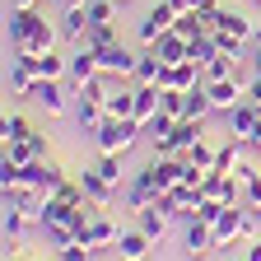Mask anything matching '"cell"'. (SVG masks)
Instances as JSON below:
<instances>
[{
  "label": "cell",
  "instance_id": "1",
  "mask_svg": "<svg viewBox=\"0 0 261 261\" xmlns=\"http://www.w3.org/2000/svg\"><path fill=\"white\" fill-rule=\"evenodd\" d=\"M56 38H61V28H51V19L42 10H10V47L14 51L42 56V51H56Z\"/></svg>",
  "mask_w": 261,
  "mask_h": 261
},
{
  "label": "cell",
  "instance_id": "2",
  "mask_svg": "<svg viewBox=\"0 0 261 261\" xmlns=\"http://www.w3.org/2000/svg\"><path fill=\"white\" fill-rule=\"evenodd\" d=\"M136 136H140V121H121V117H108L103 126L93 130V149L98 154H126L130 145H136Z\"/></svg>",
  "mask_w": 261,
  "mask_h": 261
},
{
  "label": "cell",
  "instance_id": "3",
  "mask_svg": "<svg viewBox=\"0 0 261 261\" xmlns=\"http://www.w3.org/2000/svg\"><path fill=\"white\" fill-rule=\"evenodd\" d=\"M173 23H177V10L168 5V0H159V5H149V10H145V19L136 23V42H140V47H154L163 33L173 28Z\"/></svg>",
  "mask_w": 261,
  "mask_h": 261
},
{
  "label": "cell",
  "instance_id": "4",
  "mask_svg": "<svg viewBox=\"0 0 261 261\" xmlns=\"http://www.w3.org/2000/svg\"><path fill=\"white\" fill-rule=\"evenodd\" d=\"M159 196H163V187H159V177H154V163H145V168L130 173V182H126V205H130V210L154 205Z\"/></svg>",
  "mask_w": 261,
  "mask_h": 261
},
{
  "label": "cell",
  "instance_id": "5",
  "mask_svg": "<svg viewBox=\"0 0 261 261\" xmlns=\"http://www.w3.org/2000/svg\"><path fill=\"white\" fill-rule=\"evenodd\" d=\"M103 70H98V51L93 47H84V42H75V51H70V65H65V84H70V93H80L89 80H98Z\"/></svg>",
  "mask_w": 261,
  "mask_h": 261
},
{
  "label": "cell",
  "instance_id": "6",
  "mask_svg": "<svg viewBox=\"0 0 261 261\" xmlns=\"http://www.w3.org/2000/svg\"><path fill=\"white\" fill-rule=\"evenodd\" d=\"M136 51H130L126 42H112V47H103L98 51V70L103 75H112V80H126V75H136Z\"/></svg>",
  "mask_w": 261,
  "mask_h": 261
},
{
  "label": "cell",
  "instance_id": "7",
  "mask_svg": "<svg viewBox=\"0 0 261 261\" xmlns=\"http://www.w3.org/2000/svg\"><path fill=\"white\" fill-rule=\"evenodd\" d=\"M117 238H121L117 219H112L108 210H93V219H89V228H84V238H80V243H89L93 252H108V247H117Z\"/></svg>",
  "mask_w": 261,
  "mask_h": 261
},
{
  "label": "cell",
  "instance_id": "8",
  "mask_svg": "<svg viewBox=\"0 0 261 261\" xmlns=\"http://www.w3.org/2000/svg\"><path fill=\"white\" fill-rule=\"evenodd\" d=\"M182 247H187V256L191 261H201L205 252H215V224H205V219H187V228H182Z\"/></svg>",
  "mask_w": 261,
  "mask_h": 261
},
{
  "label": "cell",
  "instance_id": "9",
  "mask_svg": "<svg viewBox=\"0 0 261 261\" xmlns=\"http://www.w3.org/2000/svg\"><path fill=\"white\" fill-rule=\"evenodd\" d=\"M65 89H70L65 80H38V84H33V93H28V103H38L47 117H61V112H65Z\"/></svg>",
  "mask_w": 261,
  "mask_h": 261
},
{
  "label": "cell",
  "instance_id": "10",
  "mask_svg": "<svg viewBox=\"0 0 261 261\" xmlns=\"http://www.w3.org/2000/svg\"><path fill=\"white\" fill-rule=\"evenodd\" d=\"M205 89H210V103H215V112H228V108H238L243 98H247V80H243V75L215 80V84H205Z\"/></svg>",
  "mask_w": 261,
  "mask_h": 261
},
{
  "label": "cell",
  "instance_id": "11",
  "mask_svg": "<svg viewBox=\"0 0 261 261\" xmlns=\"http://www.w3.org/2000/svg\"><path fill=\"white\" fill-rule=\"evenodd\" d=\"M80 187H84V196H89V201L98 205V210H112V201H117V191L121 187H112L103 173H98V168H84L80 173Z\"/></svg>",
  "mask_w": 261,
  "mask_h": 261
},
{
  "label": "cell",
  "instance_id": "12",
  "mask_svg": "<svg viewBox=\"0 0 261 261\" xmlns=\"http://www.w3.org/2000/svg\"><path fill=\"white\" fill-rule=\"evenodd\" d=\"M205 75H201V65H191V61H177V65H163V75H159V89H177V93H187V89H196Z\"/></svg>",
  "mask_w": 261,
  "mask_h": 261
},
{
  "label": "cell",
  "instance_id": "13",
  "mask_svg": "<svg viewBox=\"0 0 261 261\" xmlns=\"http://www.w3.org/2000/svg\"><path fill=\"white\" fill-rule=\"evenodd\" d=\"M224 121H228V136H238V140H247L252 130H256V121H261V108L252 103V98H243L238 108H228V112H224Z\"/></svg>",
  "mask_w": 261,
  "mask_h": 261
},
{
  "label": "cell",
  "instance_id": "14",
  "mask_svg": "<svg viewBox=\"0 0 261 261\" xmlns=\"http://www.w3.org/2000/svg\"><path fill=\"white\" fill-rule=\"evenodd\" d=\"M149 247H154V238L145 233V228H121V238H117V256L121 261H149Z\"/></svg>",
  "mask_w": 261,
  "mask_h": 261
},
{
  "label": "cell",
  "instance_id": "15",
  "mask_svg": "<svg viewBox=\"0 0 261 261\" xmlns=\"http://www.w3.org/2000/svg\"><path fill=\"white\" fill-rule=\"evenodd\" d=\"M33 84H38L33 56H28V51H14V61H10V93H14V98H28V93H33Z\"/></svg>",
  "mask_w": 261,
  "mask_h": 261
},
{
  "label": "cell",
  "instance_id": "16",
  "mask_svg": "<svg viewBox=\"0 0 261 261\" xmlns=\"http://www.w3.org/2000/svg\"><path fill=\"white\" fill-rule=\"evenodd\" d=\"M163 112V89L159 84H136V121L140 130H149V121Z\"/></svg>",
  "mask_w": 261,
  "mask_h": 261
},
{
  "label": "cell",
  "instance_id": "17",
  "mask_svg": "<svg viewBox=\"0 0 261 261\" xmlns=\"http://www.w3.org/2000/svg\"><path fill=\"white\" fill-rule=\"evenodd\" d=\"M215 28H219V33H233L238 42H252V33H256V23H252L247 14H238V10H228V5H224V10L215 14ZM215 28H210V33H215Z\"/></svg>",
  "mask_w": 261,
  "mask_h": 261
},
{
  "label": "cell",
  "instance_id": "18",
  "mask_svg": "<svg viewBox=\"0 0 261 261\" xmlns=\"http://www.w3.org/2000/svg\"><path fill=\"white\" fill-rule=\"evenodd\" d=\"M5 154H10L14 163H33V159H51V149H47V136H38V130H33L28 140H10V145H5Z\"/></svg>",
  "mask_w": 261,
  "mask_h": 261
},
{
  "label": "cell",
  "instance_id": "19",
  "mask_svg": "<svg viewBox=\"0 0 261 261\" xmlns=\"http://www.w3.org/2000/svg\"><path fill=\"white\" fill-rule=\"evenodd\" d=\"M75 121H80L84 136H93V130L108 121V108L98 103V98H84V93H80V103H75Z\"/></svg>",
  "mask_w": 261,
  "mask_h": 261
},
{
  "label": "cell",
  "instance_id": "20",
  "mask_svg": "<svg viewBox=\"0 0 261 261\" xmlns=\"http://www.w3.org/2000/svg\"><path fill=\"white\" fill-rule=\"evenodd\" d=\"M84 33H89V10L84 5H65V14H61V38L65 42H84Z\"/></svg>",
  "mask_w": 261,
  "mask_h": 261
},
{
  "label": "cell",
  "instance_id": "21",
  "mask_svg": "<svg viewBox=\"0 0 261 261\" xmlns=\"http://www.w3.org/2000/svg\"><path fill=\"white\" fill-rule=\"evenodd\" d=\"M187 47H191V42L182 38L177 28H168V33H163V38L154 42V51H159V61H163V65H177V61H187Z\"/></svg>",
  "mask_w": 261,
  "mask_h": 261
},
{
  "label": "cell",
  "instance_id": "22",
  "mask_svg": "<svg viewBox=\"0 0 261 261\" xmlns=\"http://www.w3.org/2000/svg\"><path fill=\"white\" fill-rule=\"evenodd\" d=\"M168 224H173V219L163 215L159 205H145V210H136V228H145V233H149L154 243H159L163 233H168Z\"/></svg>",
  "mask_w": 261,
  "mask_h": 261
},
{
  "label": "cell",
  "instance_id": "23",
  "mask_svg": "<svg viewBox=\"0 0 261 261\" xmlns=\"http://www.w3.org/2000/svg\"><path fill=\"white\" fill-rule=\"evenodd\" d=\"M233 177L243 182V205H261V168H252V163H238Z\"/></svg>",
  "mask_w": 261,
  "mask_h": 261
},
{
  "label": "cell",
  "instance_id": "24",
  "mask_svg": "<svg viewBox=\"0 0 261 261\" xmlns=\"http://www.w3.org/2000/svg\"><path fill=\"white\" fill-rule=\"evenodd\" d=\"M33 224H38V219H33L28 210H14V205H5V243H23Z\"/></svg>",
  "mask_w": 261,
  "mask_h": 261
},
{
  "label": "cell",
  "instance_id": "25",
  "mask_svg": "<svg viewBox=\"0 0 261 261\" xmlns=\"http://www.w3.org/2000/svg\"><path fill=\"white\" fill-rule=\"evenodd\" d=\"M103 108H108V117H130V121H136V89H112L108 98H103Z\"/></svg>",
  "mask_w": 261,
  "mask_h": 261
},
{
  "label": "cell",
  "instance_id": "26",
  "mask_svg": "<svg viewBox=\"0 0 261 261\" xmlns=\"http://www.w3.org/2000/svg\"><path fill=\"white\" fill-rule=\"evenodd\" d=\"M159 75H163V61H159V51H154V47H145V51H140V61H136V75H130V80H136V84H159Z\"/></svg>",
  "mask_w": 261,
  "mask_h": 261
},
{
  "label": "cell",
  "instance_id": "27",
  "mask_svg": "<svg viewBox=\"0 0 261 261\" xmlns=\"http://www.w3.org/2000/svg\"><path fill=\"white\" fill-rule=\"evenodd\" d=\"M65 65H70V56H56V51L33 56V70H38V80H65Z\"/></svg>",
  "mask_w": 261,
  "mask_h": 261
},
{
  "label": "cell",
  "instance_id": "28",
  "mask_svg": "<svg viewBox=\"0 0 261 261\" xmlns=\"http://www.w3.org/2000/svg\"><path fill=\"white\" fill-rule=\"evenodd\" d=\"M205 84H215V80H228V75H238V56H224V51H215L210 61H205Z\"/></svg>",
  "mask_w": 261,
  "mask_h": 261
},
{
  "label": "cell",
  "instance_id": "29",
  "mask_svg": "<svg viewBox=\"0 0 261 261\" xmlns=\"http://www.w3.org/2000/svg\"><path fill=\"white\" fill-rule=\"evenodd\" d=\"M247 145L238 140V136H228L219 149H215V173H228V168H238V154H243Z\"/></svg>",
  "mask_w": 261,
  "mask_h": 261
},
{
  "label": "cell",
  "instance_id": "30",
  "mask_svg": "<svg viewBox=\"0 0 261 261\" xmlns=\"http://www.w3.org/2000/svg\"><path fill=\"white\" fill-rule=\"evenodd\" d=\"M215 51H219V47H215V33H201V38H191V47H187V61L205 70V61H210Z\"/></svg>",
  "mask_w": 261,
  "mask_h": 261
},
{
  "label": "cell",
  "instance_id": "31",
  "mask_svg": "<svg viewBox=\"0 0 261 261\" xmlns=\"http://www.w3.org/2000/svg\"><path fill=\"white\" fill-rule=\"evenodd\" d=\"M112 42H117V23H89V33H84V47L103 51V47H112Z\"/></svg>",
  "mask_w": 261,
  "mask_h": 261
},
{
  "label": "cell",
  "instance_id": "32",
  "mask_svg": "<svg viewBox=\"0 0 261 261\" xmlns=\"http://www.w3.org/2000/svg\"><path fill=\"white\" fill-rule=\"evenodd\" d=\"M182 159L191 163V168H215V145H210V140H196Z\"/></svg>",
  "mask_w": 261,
  "mask_h": 261
},
{
  "label": "cell",
  "instance_id": "33",
  "mask_svg": "<svg viewBox=\"0 0 261 261\" xmlns=\"http://www.w3.org/2000/svg\"><path fill=\"white\" fill-rule=\"evenodd\" d=\"M89 23H117V0H89Z\"/></svg>",
  "mask_w": 261,
  "mask_h": 261
},
{
  "label": "cell",
  "instance_id": "34",
  "mask_svg": "<svg viewBox=\"0 0 261 261\" xmlns=\"http://www.w3.org/2000/svg\"><path fill=\"white\" fill-rule=\"evenodd\" d=\"M93 168L103 173L112 187H121V177H126V173H121V154H98V163H93Z\"/></svg>",
  "mask_w": 261,
  "mask_h": 261
},
{
  "label": "cell",
  "instance_id": "35",
  "mask_svg": "<svg viewBox=\"0 0 261 261\" xmlns=\"http://www.w3.org/2000/svg\"><path fill=\"white\" fill-rule=\"evenodd\" d=\"M28 136H33V121H28L23 112L5 117V145H10V140H28Z\"/></svg>",
  "mask_w": 261,
  "mask_h": 261
},
{
  "label": "cell",
  "instance_id": "36",
  "mask_svg": "<svg viewBox=\"0 0 261 261\" xmlns=\"http://www.w3.org/2000/svg\"><path fill=\"white\" fill-rule=\"evenodd\" d=\"M89 256H93L89 243H65V247H56V261H89Z\"/></svg>",
  "mask_w": 261,
  "mask_h": 261
},
{
  "label": "cell",
  "instance_id": "37",
  "mask_svg": "<svg viewBox=\"0 0 261 261\" xmlns=\"http://www.w3.org/2000/svg\"><path fill=\"white\" fill-rule=\"evenodd\" d=\"M224 215V201H201V205H196V219H205V224H215Z\"/></svg>",
  "mask_w": 261,
  "mask_h": 261
},
{
  "label": "cell",
  "instance_id": "38",
  "mask_svg": "<svg viewBox=\"0 0 261 261\" xmlns=\"http://www.w3.org/2000/svg\"><path fill=\"white\" fill-rule=\"evenodd\" d=\"M5 261H33L23 243H5Z\"/></svg>",
  "mask_w": 261,
  "mask_h": 261
},
{
  "label": "cell",
  "instance_id": "39",
  "mask_svg": "<svg viewBox=\"0 0 261 261\" xmlns=\"http://www.w3.org/2000/svg\"><path fill=\"white\" fill-rule=\"evenodd\" d=\"M196 10H201V14H205V19H215V14H219V10H224V5H219V0H196Z\"/></svg>",
  "mask_w": 261,
  "mask_h": 261
},
{
  "label": "cell",
  "instance_id": "40",
  "mask_svg": "<svg viewBox=\"0 0 261 261\" xmlns=\"http://www.w3.org/2000/svg\"><path fill=\"white\" fill-rule=\"evenodd\" d=\"M243 145H247V149H252V154H261V121H256V130H252V136H247V140H243Z\"/></svg>",
  "mask_w": 261,
  "mask_h": 261
},
{
  "label": "cell",
  "instance_id": "41",
  "mask_svg": "<svg viewBox=\"0 0 261 261\" xmlns=\"http://www.w3.org/2000/svg\"><path fill=\"white\" fill-rule=\"evenodd\" d=\"M42 0H10V10H38Z\"/></svg>",
  "mask_w": 261,
  "mask_h": 261
},
{
  "label": "cell",
  "instance_id": "42",
  "mask_svg": "<svg viewBox=\"0 0 261 261\" xmlns=\"http://www.w3.org/2000/svg\"><path fill=\"white\" fill-rule=\"evenodd\" d=\"M168 5H173L177 14H187V10H196V0H168Z\"/></svg>",
  "mask_w": 261,
  "mask_h": 261
},
{
  "label": "cell",
  "instance_id": "43",
  "mask_svg": "<svg viewBox=\"0 0 261 261\" xmlns=\"http://www.w3.org/2000/svg\"><path fill=\"white\" fill-rule=\"evenodd\" d=\"M233 261H247V256H243V252H238V256H233Z\"/></svg>",
  "mask_w": 261,
  "mask_h": 261
},
{
  "label": "cell",
  "instance_id": "44",
  "mask_svg": "<svg viewBox=\"0 0 261 261\" xmlns=\"http://www.w3.org/2000/svg\"><path fill=\"white\" fill-rule=\"evenodd\" d=\"M117 5H130V0H117Z\"/></svg>",
  "mask_w": 261,
  "mask_h": 261
},
{
  "label": "cell",
  "instance_id": "45",
  "mask_svg": "<svg viewBox=\"0 0 261 261\" xmlns=\"http://www.w3.org/2000/svg\"><path fill=\"white\" fill-rule=\"evenodd\" d=\"M256 5H261V0H256Z\"/></svg>",
  "mask_w": 261,
  "mask_h": 261
}]
</instances>
